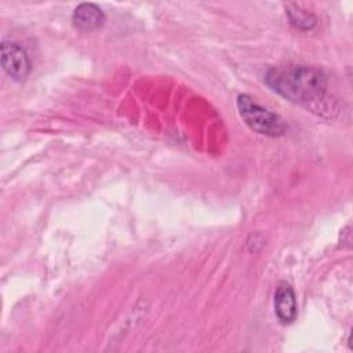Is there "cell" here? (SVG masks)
Segmentation results:
<instances>
[{
  "label": "cell",
  "mask_w": 353,
  "mask_h": 353,
  "mask_svg": "<svg viewBox=\"0 0 353 353\" xmlns=\"http://www.w3.org/2000/svg\"><path fill=\"white\" fill-rule=\"evenodd\" d=\"M0 62L4 72L15 81H23L30 72V61L26 51L11 40L0 44Z\"/></svg>",
  "instance_id": "obj_3"
},
{
  "label": "cell",
  "mask_w": 353,
  "mask_h": 353,
  "mask_svg": "<svg viewBox=\"0 0 353 353\" xmlns=\"http://www.w3.org/2000/svg\"><path fill=\"white\" fill-rule=\"evenodd\" d=\"M236 106L245 125L261 135L280 137L287 130L284 120L277 113L263 108L247 94H240L237 97Z\"/></svg>",
  "instance_id": "obj_2"
},
{
  "label": "cell",
  "mask_w": 353,
  "mask_h": 353,
  "mask_svg": "<svg viewBox=\"0 0 353 353\" xmlns=\"http://www.w3.org/2000/svg\"><path fill=\"white\" fill-rule=\"evenodd\" d=\"M72 21L79 30L91 32L103 25L105 14L97 4L81 3L74 8Z\"/></svg>",
  "instance_id": "obj_5"
},
{
  "label": "cell",
  "mask_w": 353,
  "mask_h": 353,
  "mask_svg": "<svg viewBox=\"0 0 353 353\" xmlns=\"http://www.w3.org/2000/svg\"><path fill=\"white\" fill-rule=\"evenodd\" d=\"M274 313L283 325H288L295 321L298 314V306L295 299V292L292 287L287 283H280L274 291L273 299Z\"/></svg>",
  "instance_id": "obj_4"
},
{
  "label": "cell",
  "mask_w": 353,
  "mask_h": 353,
  "mask_svg": "<svg viewBox=\"0 0 353 353\" xmlns=\"http://www.w3.org/2000/svg\"><path fill=\"white\" fill-rule=\"evenodd\" d=\"M268 87L284 99L309 105L321 101L327 92V76L323 70L309 65H279L265 74Z\"/></svg>",
  "instance_id": "obj_1"
},
{
  "label": "cell",
  "mask_w": 353,
  "mask_h": 353,
  "mask_svg": "<svg viewBox=\"0 0 353 353\" xmlns=\"http://www.w3.org/2000/svg\"><path fill=\"white\" fill-rule=\"evenodd\" d=\"M285 12H287V17H288L290 22L296 29L310 30L316 25V17L312 12H309L306 10H302L296 4H287L285 6Z\"/></svg>",
  "instance_id": "obj_6"
}]
</instances>
